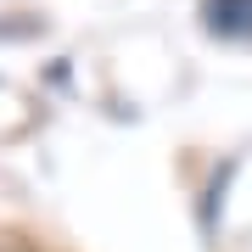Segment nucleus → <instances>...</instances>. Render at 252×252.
I'll list each match as a JSON object with an SVG mask.
<instances>
[{
    "label": "nucleus",
    "instance_id": "obj_1",
    "mask_svg": "<svg viewBox=\"0 0 252 252\" xmlns=\"http://www.w3.org/2000/svg\"><path fill=\"white\" fill-rule=\"evenodd\" d=\"M207 28L224 39H252V0H207Z\"/></svg>",
    "mask_w": 252,
    "mask_h": 252
},
{
    "label": "nucleus",
    "instance_id": "obj_2",
    "mask_svg": "<svg viewBox=\"0 0 252 252\" xmlns=\"http://www.w3.org/2000/svg\"><path fill=\"white\" fill-rule=\"evenodd\" d=\"M0 252H28V247L17 241V235H0Z\"/></svg>",
    "mask_w": 252,
    "mask_h": 252
}]
</instances>
